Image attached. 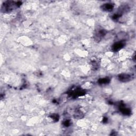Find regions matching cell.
<instances>
[{
    "mask_svg": "<svg viewBox=\"0 0 136 136\" xmlns=\"http://www.w3.org/2000/svg\"><path fill=\"white\" fill-rule=\"evenodd\" d=\"M105 35V31L103 29H99L95 34V37L97 39H100Z\"/></svg>",
    "mask_w": 136,
    "mask_h": 136,
    "instance_id": "3",
    "label": "cell"
},
{
    "mask_svg": "<svg viewBox=\"0 0 136 136\" xmlns=\"http://www.w3.org/2000/svg\"><path fill=\"white\" fill-rule=\"evenodd\" d=\"M102 7H103V9L104 10V11H111L113 9L114 6L113 4H112L111 3H107L104 4Z\"/></svg>",
    "mask_w": 136,
    "mask_h": 136,
    "instance_id": "4",
    "label": "cell"
},
{
    "mask_svg": "<svg viewBox=\"0 0 136 136\" xmlns=\"http://www.w3.org/2000/svg\"><path fill=\"white\" fill-rule=\"evenodd\" d=\"M119 79L123 82H127L130 79V75L127 74H121L119 75Z\"/></svg>",
    "mask_w": 136,
    "mask_h": 136,
    "instance_id": "2",
    "label": "cell"
},
{
    "mask_svg": "<svg viewBox=\"0 0 136 136\" xmlns=\"http://www.w3.org/2000/svg\"><path fill=\"white\" fill-rule=\"evenodd\" d=\"M109 79L108 78H102V79H99L98 81V82L100 83V84H106V83H109Z\"/></svg>",
    "mask_w": 136,
    "mask_h": 136,
    "instance_id": "5",
    "label": "cell"
},
{
    "mask_svg": "<svg viewBox=\"0 0 136 136\" xmlns=\"http://www.w3.org/2000/svg\"><path fill=\"white\" fill-rule=\"evenodd\" d=\"M51 117H52V120H54V121H57V120H58V119H59V116H57V114H54V115H53V116H51Z\"/></svg>",
    "mask_w": 136,
    "mask_h": 136,
    "instance_id": "6",
    "label": "cell"
},
{
    "mask_svg": "<svg viewBox=\"0 0 136 136\" xmlns=\"http://www.w3.org/2000/svg\"><path fill=\"white\" fill-rule=\"evenodd\" d=\"M70 125V122L69 120H66L64 122V125L65 127H69Z\"/></svg>",
    "mask_w": 136,
    "mask_h": 136,
    "instance_id": "7",
    "label": "cell"
},
{
    "mask_svg": "<svg viewBox=\"0 0 136 136\" xmlns=\"http://www.w3.org/2000/svg\"><path fill=\"white\" fill-rule=\"evenodd\" d=\"M124 45V41H119L115 43L112 46V49L113 51H119L120 50Z\"/></svg>",
    "mask_w": 136,
    "mask_h": 136,
    "instance_id": "1",
    "label": "cell"
}]
</instances>
